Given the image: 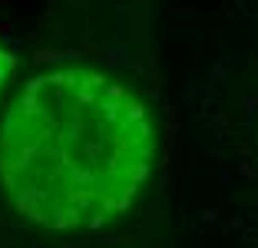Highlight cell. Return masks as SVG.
<instances>
[{"mask_svg":"<svg viewBox=\"0 0 258 248\" xmlns=\"http://www.w3.org/2000/svg\"><path fill=\"white\" fill-rule=\"evenodd\" d=\"M156 159L146 103L113 76L67 67L33 76L0 133V182L43 228H99L136 202Z\"/></svg>","mask_w":258,"mask_h":248,"instance_id":"obj_1","label":"cell"},{"mask_svg":"<svg viewBox=\"0 0 258 248\" xmlns=\"http://www.w3.org/2000/svg\"><path fill=\"white\" fill-rule=\"evenodd\" d=\"M10 73H14V53L0 46V90H4V83L10 80Z\"/></svg>","mask_w":258,"mask_h":248,"instance_id":"obj_2","label":"cell"}]
</instances>
